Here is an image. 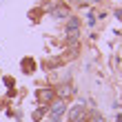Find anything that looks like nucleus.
Listing matches in <instances>:
<instances>
[{
  "label": "nucleus",
  "instance_id": "423d86ee",
  "mask_svg": "<svg viewBox=\"0 0 122 122\" xmlns=\"http://www.w3.org/2000/svg\"><path fill=\"white\" fill-rule=\"evenodd\" d=\"M64 16H67V11H64V9H58V11L53 9V18H64Z\"/></svg>",
  "mask_w": 122,
  "mask_h": 122
},
{
  "label": "nucleus",
  "instance_id": "f03ea898",
  "mask_svg": "<svg viewBox=\"0 0 122 122\" xmlns=\"http://www.w3.org/2000/svg\"><path fill=\"white\" fill-rule=\"evenodd\" d=\"M36 98H38L42 104H51V100L56 98V89H53V87H45V89H38Z\"/></svg>",
  "mask_w": 122,
  "mask_h": 122
},
{
  "label": "nucleus",
  "instance_id": "0eeeda50",
  "mask_svg": "<svg viewBox=\"0 0 122 122\" xmlns=\"http://www.w3.org/2000/svg\"><path fill=\"white\" fill-rule=\"evenodd\" d=\"M49 122H58V120H49Z\"/></svg>",
  "mask_w": 122,
  "mask_h": 122
},
{
  "label": "nucleus",
  "instance_id": "f257e3e1",
  "mask_svg": "<svg viewBox=\"0 0 122 122\" xmlns=\"http://www.w3.org/2000/svg\"><path fill=\"white\" fill-rule=\"evenodd\" d=\"M89 120V111L84 104H73V109L69 111V122H87Z\"/></svg>",
  "mask_w": 122,
  "mask_h": 122
},
{
  "label": "nucleus",
  "instance_id": "39448f33",
  "mask_svg": "<svg viewBox=\"0 0 122 122\" xmlns=\"http://www.w3.org/2000/svg\"><path fill=\"white\" fill-rule=\"evenodd\" d=\"M25 67H27V69H25V73H31V71H33V69H31V67H33V60L27 58V60H25Z\"/></svg>",
  "mask_w": 122,
  "mask_h": 122
},
{
  "label": "nucleus",
  "instance_id": "20e7f679",
  "mask_svg": "<svg viewBox=\"0 0 122 122\" xmlns=\"http://www.w3.org/2000/svg\"><path fill=\"white\" fill-rule=\"evenodd\" d=\"M73 91H76V89H71L69 84H62V87H58V91H56V93L64 98V96H71V93H73Z\"/></svg>",
  "mask_w": 122,
  "mask_h": 122
},
{
  "label": "nucleus",
  "instance_id": "7ed1b4c3",
  "mask_svg": "<svg viewBox=\"0 0 122 122\" xmlns=\"http://www.w3.org/2000/svg\"><path fill=\"white\" fill-rule=\"evenodd\" d=\"M64 109H67V107H64L62 100H58V102H51V107H49V111H51V120H58L62 113H64Z\"/></svg>",
  "mask_w": 122,
  "mask_h": 122
}]
</instances>
